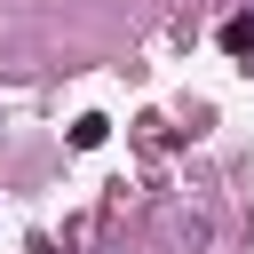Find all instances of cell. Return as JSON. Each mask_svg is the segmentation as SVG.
<instances>
[{"label":"cell","instance_id":"obj_2","mask_svg":"<svg viewBox=\"0 0 254 254\" xmlns=\"http://www.w3.org/2000/svg\"><path fill=\"white\" fill-rule=\"evenodd\" d=\"M222 48H230V56L254 71V16H230V24H222Z\"/></svg>","mask_w":254,"mask_h":254},{"label":"cell","instance_id":"obj_1","mask_svg":"<svg viewBox=\"0 0 254 254\" xmlns=\"http://www.w3.org/2000/svg\"><path fill=\"white\" fill-rule=\"evenodd\" d=\"M167 230H175L183 246H206V238H214V214H206V206H167Z\"/></svg>","mask_w":254,"mask_h":254},{"label":"cell","instance_id":"obj_3","mask_svg":"<svg viewBox=\"0 0 254 254\" xmlns=\"http://www.w3.org/2000/svg\"><path fill=\"white\" fill-rule=\"evenodd\" d=\"M103 135H111V119H95V111H87V119H71V143H79V151H95Z\"/></svg>","mask_w":254,"mask_h":254}]
</instances>
